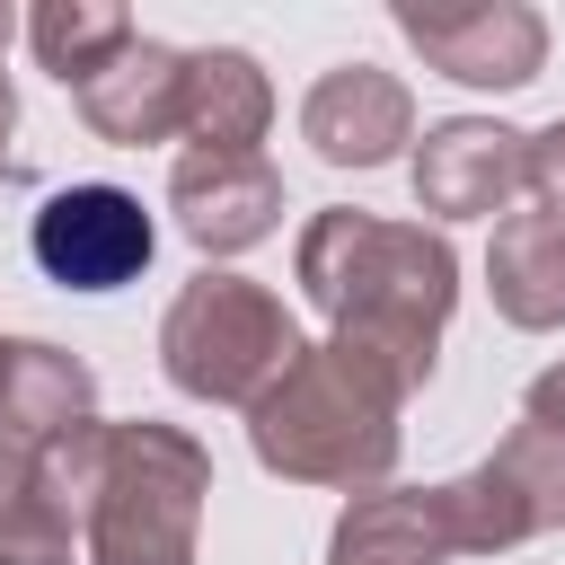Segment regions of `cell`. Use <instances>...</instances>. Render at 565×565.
I'll return each mask as SVG.
<instances>
[{
	"label": "cell",
	"mask_w": 565,
	"mask_h": 565,
	"mask_svg": "<svg viewBox=\"0 0 565 565\" xmlns=\"http://www.w3.org/2000/svg\"><path fill=\"white\" fill-rule=\"evenodd\" d=\"M291 274H300L309 309L327 318V335H344L371 362H388L406 397L433 380L441 327H450V300H459V256H450L441 230L327 203V212L300 221Z\"/></svg>",
	"instance_id": "obj_1"
},
{
	"label": "cell",
	"mask_w": 565,
	"mask_h": 565,
	"mask_svg": "<svg viewBox=\"0 0 565 565\" xmlns=\"http://www.w3.org/2000/svg\"><path fill=\"white\" fill-rule=\"evenodd\" d=\"M88 565H194L203 539V494H212V450L185 424H79L71 441L44 450Z\"/></svg>",
	"instance_id": "obj_2"
},
{
	"label": "cell",
	"mask_w": 565,
	"mask_h": 565,
	"mask_svg": "<svg viewBox=\"0 0 565 565\" xmlns=\"http://www.w3.org/2000/svg\"><path fill=\"white\" fill-rule=\"evenodd\" d=\"M397 415H406L397 371L344 335H318L247 406V450H256V468H274L291 486H353L362 494L397 468V441H406Z\"/></svg>",
	"instance_id": "obj_3"
},
{
	"label": "cell",
	"mask_w": 565,
	"mask_h": 565,
	"mask_svg": "<svg viewBox=\"0 0 565 565\" xmlns=\"http://www.w3.org/2000/svg\"><path fill=\"white\" fill-rule=\"evenodd\" d=\"M291 353H300L291 309L265 282L221 274V265H203L194 282H177V300L159 318V371L185 397H203V406H256L291 371Z\"/></svg>",
	"instance_id": "obj_4"
},
{
	"label": "cell",
	"mask_w": 565,
	"mask_h": 565,
	"mask_svg": "<svg viewBox=\"0 0 565 565\" xmlns=\"http://www.w3.org/2000/svg\"><path fill=\"white\" fill-rule=\"evenodd\" d=\"M433 494H441V530L459 556H503L521 539H547V530H565V433L521 415L494 441V459H477L468 477H450Z\"/></svg>",
	"instance_id": "obj_5"
},
{
	"label": "cell",
	"mask_w": 565,
	"mask_h": 565,
	"mask_svg": "<svg viewBox=\"0 0 565 565\" xmlns=\"http://www.w3.org/2000/svg\"><path fill=\"white\" fill-rule=\"evenodd\" d=\"M26 247H35L44 282H62V291H124L150 265L159 221L124 185H53L26 221Z\"/></svg>",
	"instance_id": "obj_6"
},
{
	"label": "cell",
	"mask_w": 565,
	"mask_h": 565,
	"mask_svg": "<svg viewBox=\"0 0 565 565\" xmlns=\"http://www.w3.org/2000/svg\"><path fill=\"white\" fill-rule=\"evenodd\" d=\"M397 35L459 88H530L547 62V18L530 0H397Z\"/></svg>",
	"instance_id": "obj_7"
},
{
	"label": "cell",
	"mask_w": 565,
	"mask_h": 565,
	"mask_svg": "<svg viewBox=\"0 0 565 565\" xmlns=\"http://www.w3.org/2000/svg\"><path fill=\"white\" fill-rule=\"evenodd\" d=\"M168 212L203 256H247L282 230V168L265 150H185L168 168Z\"/></svg>",
	"instance_id": "obj_8"
},
{
	"label": "cell",
	"mask_w": 565,
	"mask_h": 565,
	"mask_svg": "<svg viewBox=\"0 0 565 565\" xmlns=\"http://www.w3.org/2000/svg\"><path fill=\"white\" fill-rule=\"evenodd\" d=\"M300 141L327 159V168H388L406 141H415V97L397 71L380 62H335L309 79L300 97Z\"/></svg>",
	"instance_id": "obj_9"
},
{
	"label": "cell",
	"mask_w": 565,
	"mask_h": 565,
	"mask_svg": "<svg viewBox=\"0 0 565 565\" xmlns=\"http://www.w3.org/2000/svg\"><path fill=\"white\" fill-rule=\"evenodd\" d=\"M521 194V132L494 115H450L415 150V212L433 221H494Z\"/></svg>",
	"instance_id": "obj_10"
},
{
	"label": "cell",
	"mask_w": 565,
	"mask_h": 565,
	"mask_svg": "<svg viewBox=\"0 0 565 565\" xmlns=\"http://www.w3.org/2000/svg\"><path fill=\"white\" fill-rule=\"evenodd\" d=\"M79 97V124L115 150H141V141H168L185 124V53L159 44V35H132L97 79L71 88Z\"/></svg>",
	"instance_id": "obj_11"
},
{
	"label": "cell",
	"mask_w": 565,
	"mask_h": 565,
	"mask_svg": "<svg viewBox=\"0 0 565 565\" xmlns=\"http://www.w3.org/2000/svg\"><path fill=\"white\" fill-rule=\"evenodd\" d=\"M79 424H97V371L44 335H0V441L53 450Z\"/></svg>",
	"instance_id": "obj_12"
},
{
	"label": "cell",
	"mask_w": 565,
	"mask_h": 565,
	"mask_svg": "<svg viewBox=\"0 0 565 565\" xmlns=\"http://www.w3.org/2000/svg\"><path fill=\"white\" fill-rule=\"evenodd\" d=\"M441 494L433 486H362L327 539V565H450Z\"/></svg>",
	"instance_id": "obj_13"
},
{
	"label": "cell",
	"mask_w": 565,
	"mask_h": 565,
	"mask_svg": "<svg viewBox=\"0 0 565 565\" xmlns=\"http://www.w3.org/2000/svg\"><path fill=\"white\" fill-rule=\"evenodd\" d=\"M265 124H274V79L256 53H238V44L185 53V124L177 132L194 150H256Z\"/></svg>",
	"instance_id": "obj_14"
},
{
	"label": "cell",
	"mask_w": 565,
	"mask_h": 565,
	"mask_svg": "<svg viewBox=\"0 0 565 565\" xmlns=\"http://www.w3.org/2000/svg\"><path fill=\"white\" fill-rule=\"evenodd\" d=\"M486 291L512 327L547 335L565 327V221L547 212H503L494 221V247H486Z\"/></svg>",
	"instance_id": "obj_15"
},
{
	"label": "cell",
	"mask_w": 565,
	"mask_h": 565,
	"mask_svg": "<svg viewBox=\"0 0 565 565\" xmlns=\"http://www.w3.org/2000/svg\"><path fill=\"white\" fill-rule=\"evenodd\" d=\"M71 530H79V521H71L44 450L0 441V565H79Z\"/></svg>",
	"instance_id": "obj_16"
},
{
	"label": "cell",
	"mask_w": 565,
	"mask_h": 565,
	"mask_svg": "<svg viewBox=\"0 0 565 565\" xmlns=\"http://www.w3.org/2000/svg\"><path fill=\"white\" fill-rule=\"evenodd\" d=\"M132 35H141V26H132V9H115V0H35V18H26V44H35V62H44L62 88L97 79Z\"/></svg>",
	"instance_id": "obj_17"
},
{
	"label": "cell",
	"mask_w": 565,
	"mask_h": 565,
	"mask_svg": "<svg viewBox=\"0 0 565 565\" xmlns=\"http://www.w3.org/2000/svg\"><path fill=\"white\" fill-rule=\"evenodd\" d=\"M521 194H539V212L565 221V115L547 132H521Z\"/></svg>",
	"instance_id": "obj_18"
},
{
	"label": "cell",
	"mask_w": 565,
	"mask_h": 565,
	"mask_svg": "<svg viewBox=\"0 0 565 565\" xmlns=\"http://www.w3.org/2000/svg\"><path fill=\"white\" fill-rule=\"evenodd\" d=\"M9 124H18V88H9V71H0V177H9Z\"/></svg>",
	"instance_id": "obj_19"
},
{
	"label": "cell",
	"mask_w": 565,
	"mask_h": 565,
	"mask_svg": "<svg viewBox=\"0 0 565 565\" xmlns=\"http://www.w3.org/2000/svg\"><path fill=\"white\" fill-rule=\"evenodd\" d=\"M0 53H9V9H0Z\"/></svg>",
	"instance_id": "obj_20"
}]
</instances>
